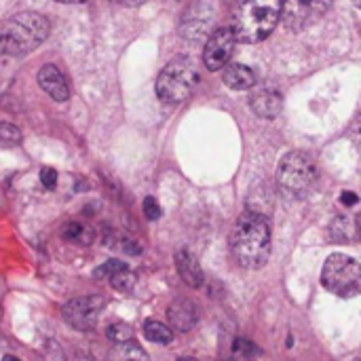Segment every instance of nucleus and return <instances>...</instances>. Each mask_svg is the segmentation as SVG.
Masks as SVG:
<instances>
[{
  "instance_id": "nucleus-1",
  "label": "nucleus",
  "mask_w": 361,
  "mask_h": 361,
  "mask_svg": "<svg viewBox=\"0 0 361 361\" xmlns=\"http://www.w3.org/2000/svg\"><path fill=\"white\" fill-rule=\"evenodd\" d=\"M231 252L245 269H262L271 256V224L258 212H243L231 233Z\"/></svg>"
},
{
  "instance_id": "nucleus-2",
  "label": "nucleus",
  "mask_w": 361,
  "mask_h": 361,
  "mask_svg": "<svg viewBox=\"0 0 361 361\" xmlns=\"http://www.w3.org/2000/svg\"><path fill=\"white\" fill-rule=\"evenodd\" d=\"M281 6V0H241L233 17L235 38L250 44L264 40L279 23Z\"/></svg>"
},
{
  "instance_id": "nucleus-3",
  "label": "nucleus",
  "mask_w": 361,
  "mask_h": 361,
  "mask_svg": "<svg viewBox=\"0 0 361 361\" xmlns=\"http://www.w3.org/2000/svg\"><path fill=\"white\" fill-rule=\"evenodd\" d=\"M49 36V21L38 13H19L0 23V55L17 57L34 51Z\"/></svg>"
},
{
  "instance_id": "nucleus-4",
  "label": "nucleus",
  "mask_w": 361,
  "mask_h": 361,
  "mask_svg": "<svg viewBox=\"0 0 361 361\" xmlns=\"http://www.w3.org/2000/svg\"><path fill=\"white\" fill-rule=\"evenodd\" d=\"M199 82V72L192 59L178 57L169 61L157 78V95L165 104H182L188 99Z\"/></svg>"
},
{
  "instance_id": "nucleus-5",
  "label": "nucleus",
  "mask_w": 361,
  "mask_h": 361,
  "mask_svg": "<svg viewBox=\"0 0 361 361\" xmlns=\"http://www.w3.org/2000/svg\"><path fill=\"white\" fill-rule=\"evenodd\" d=\"M322 283L326 290L341 298H353L361 294V264L345 254H332L322 271Z\"/></svg>"
},
{
  "instance_id": "nucleus-6",
  "label": "nucleus",
  "mask_w": 361,
  "mask_h": 361,
  "mask_svg": "<svg viewBox=\"0 0 361 361\" xmlns=\"http://www.w3.org/2000/svg\"><path fill=\"white\" fill-rule=\"evenodd\" d=\"M317 180L315 161L307 152H290L281 159L277 169V182L290 197H305Z\"/></svg>"
},
{
  "instance_id": "nucleus-7",
  "label": "nucleus",
  "mask_w": 361,
  "mask_h": 361,
  "mask_svg": "<svg viewBox=\"0 0 361 361\" xmlns=\"http://www.w3.org/2000/svg\"><path fill=\"white\" fill-rule=\"evenodd\" d=\"M330 2L332 0H286L281 6L283 23L290 30L300 32L315 23L330 8Z\"/></svg>"
},
{
  "instance_id": "nucleus-8",
  "label": "nucleus",
  "mask_w": 361,
  "mask_h": 361,
  "mask_svg": "<svg viewBox=\"0 0 361 361\" xmlns=\"http://www.w3.org/2000/svg\"><path fill=\"white\" fill-rule=\"evenodd\" d=\"M104 309V298L99 296H85V298H74L63 307V319L70 324L74 330H93L99 313Z\"/></svg>"
},
{
  "instance_id": "nucleus-9",
  "label": "nucleus",
  "mask_w": 361,
  "mask_h": 361,
  "mask_svg": "<svg viewBox=\"0 0 361 361\" xmlns=\"http://www.w3.org/2000/svg\"><path fill=\"white\" fill-rule=\"evenodd\" d=\"M235 42H237V38H235L233 27H220V30H216L209 36V40L205 44V51H203L205 68L212 70V72L224 68L228 63L231 55H233Z\"/></svg>"
},
{
  "instance_id": "nucleus-10",
  "label": "nucleus",
  "mask_w": 361,
  "mask_h": 361,
  "mask_svg": "<svg viewBox=\"0 0 361 361\" xmlns=\"http://www.w3.org/2000/svg\"><path fill=\"white\" fill-rule=\"evenodd\" d=\"M38 85L47 95H51L55 102H66L70 97V87L61 70L53 63H47L38 70Z\"/></svg>"
},
{
  "instance_id": "nucleus-11",
  "label": "nucleus",
  "mask_w": 361,
  "mask_h": 361,
  "mask_svg": "<svg viewBox=\"0 0 361 361\" xmlns=\"http://www.w3.org/2000/svg\"><path fill=\"white\" fill-rule=\"evenodd\" d=\"M167 319H169V328L178 330V332H190L199 319L197 307L195 302L186 300V298H178L169 305L167 309Z\"/></svg>"
},
{
  "instance_id": "nucleus-12",
  "label": "nucleus",
  "mask_w": 361,
  "mask_h": 361,
  "mask_svg": "<svg viewBox=\"0 0 361 361\" xmlns=\"http://www.w3.org/2000/svg\"><path fill=\"white\" fill-rule=\"evenodd\" d=\"M250 106L252 110L262 116V118H275L279 112H281V106H283V97L279 91L275 89H258L252 93L250 97Z\"/></svg>"
},
{
  "instance_id": "nucleus-13",
  "label": "nucleus",
  "mask_w": 361,
  "mask_h": 361,
  "mask_svg": "<svg viewBox=\"0 0 361 361\" xmlns=\"http://www.w3.org/2000/svg\"><path fill=\"white\" fill-rule=\"evenodd\" d=\"M176 267L180 277L184 279V283H188L190 288H201L203 286V269L199 264V260L188 252V250H180L176 254Z\"/></svg>"
},
{
  "instance_id": "nucleus-14",
  "label": "nucleus",
  "mask_w": 361,
  "mask_h": 361,
  "mask_svg": "<svg viewBox=\"0 0 361 361\" xmlns=\"http://www.w3.org/2000/svg\"><path fill=\"white\" fill-rule=\"evenodd\" d=\"M224 82L226 87L235 89V91H245L250 87H254L256 82V74L247 68V66H241V63H233L224 70Z\"/></svg>"
},
{
  "instance_id": "nucleus-15",
  "label": "nucleus",
  "mask_w": 361,
  "mask_h": 361,
  "mask_svg": "<svg viewBox=\"0 0 361 361\" xmlns=\"http://www.w3.org/2000/svg\"><path fill=\"white\" fill-rule=\"evenodd\" d=\"M59 235H61L63 241L74 243V245H80V247H89L95 241L93 228L87 226V224H80V222H68V224H63Z\"/></svg>"
},
{
  "instance_id": "nucleus-16",
  "label": "nucleus",
  "mask_w": 361,
  "mask_h": 361,
  "mask_svg": "<svg viewBox=\"0 0 361 361\" xmlns=\"http://www.w3.org/2000/svg\"><path fill=\"white\" fill-rule=\"evenodd\" d=\"M110 361H150L148 353L133 341L129 343H118L110 349L108 353Z\"/></svg>"
},
{
  "instance_id": "nucleus-17",
  "label": "nucleus",
  "mask_w": 361,
  "mask_h": 361,
  "mask_svg": "<svg viewBox=\"0 0 361 361\" xmlns=\"http://www.w3.org/2000/svg\"><path fill=\"white\" fill-rule=\"evenodd\" d=\"M144 334L148 341L157 343V345H169L173 341V330L161 322H146L144 324Z\"/></svg>"
},
{
  "instance_id": "nucleus-18",
  "label": "nucleus",
  "mask_w": 361,
  "mask_h": 361,
  "mask_svg": "<svg viewBox=\"0 0 361 361\" xmlns=\"http://www.w3.org/2000/svg\"><path fill=\"white\" fill-rule=\"evenodd\" d=\"M110 286L118 292H131L135 288V275L129 269H123L110 277Z\"/></svg>"
},
{
  "instance_id": "nucleus-19",
  "label": "nucleus",
  "mask_w": 361,
  "mask_h": 361,
  "mask_svg": "<svg viewBox=\"0 0 361 361\" xmlns=\"http://www.w3.org/2000/svg\"><path fill=\"white\" fill-rule=\"evenodd\" d=\"M106 336L112 341V343H129L133 341V328L127 326V324H112L108 330H106Z\"/></svg>"
},
{
  "instance_id": "nucleus-20",
  "label": "nucleus",
  "mask_w": 361,
  "mask_h": 361,
  "mask_svg": "<svg viewBox=\"0 0 361 361\" xmlns=\"http://www.w3.org/2000/svg\"><path fill=\"white\" fill-rule=\"evenodd\" d=\"M21 142V131L8 123H0V146H15Z\"/></svg>"
},
{
  "instance_id": "nucleus-21",
  "label": "nucleus",
  "mask_w": 361,
  "mask_h": 361,
  "mask_svg": "<svg viewBox=\"0 0 361 361\" xmlns=\"http://www.w3.org/2000/svg\"><path fill=\"white\" fill-rule=\"evenodd\" d=\"M123 269H127V264H125L123 260H108V262H104L102 267H97L93 275H95L97 279H110L112 275H116V273L123 271Z\"/></svg>"
},
{
  "instance_id": "nucleus-22",
  "label": "nucleus",
  "mask_w": 361,
  "mask_h": 361,
  "mask_svg": "<svg viewBox=\"0 0 361 361\" xmlns=\"http://www.w3.org/2000/svg\"><path fill=\"white\" fill-rule=\"evenodd\" d=\"M233 353H235V360L247 361L252 355H256V347H254V343H250V341L237 338L235 345H233Z\"/></svg>"
},
{
  "instance_id": "nucleus-23",
  "label": "nucleus",
  "mask_w": 361,
  "mask_h": 361,
  "mask_svg": "<svg viewBox=\"0 0 361 361\" xmlns=\"http://www.w3.org/2000/svg\"><path fill=\"white\" fill-rule=\"evenodd\" d=\"M144 214H146L148 220H159L161 218V205L157 203V199H152V197L144 199Z\"/></svg>"
},
{
  "instance_id": "nucleus-24",
  "label": "nucleus",
  "mask_w": 361,
  "mask_h": 361,
  "mask_svg": "<svg viewBox=\"0 0 361 361\" xmlns=\"http://www.w3.org/2000/svg\"><path fill=\"white\" fill-rule=\"evenodd\" d=\"M40 182H42L44 188H55L57 186V171L51 169V167H44L40 171Z\"/></svg>"
},
{
  "instance_id": "nucleus-25",
  "label": "nucleus",
  "mask_w": 361,
  "mask_h": 361,
  "mask_svg": "<svg viewBox=\"0 0 361 361\" xmlns=\"http://www.w3.org/2000/svg\"><path fill=\"white\" fill-rule=\"evenodd\" d=\"M351 137H353V144H355V148H357V152H360L361 157V116L351 127Z\"/></svg>"
},
{
  "instance_id": "nucleus-26",
  "label": "nucleus",
  "mask_w": 361,
  "mask_h": 361,
  "mask_svg": "<svg viewBox=\"0 0 361 361\" xmlns=\"http://www.w3.org/2000/svg\"><path fill=\"white\" fill-rule=\"evenodd\" d=\"M341 201H343L345 205H355V203H357V195H353V192H345V195L341 197Z\"/></svg>"
},
{
  "instance_id": "nucleus-27",
  "label": "nucleus",
  "mask_w": 361,
  "mask_h": 361,
  "mask_svg": "<svg viewBox=\"0 0 361 361\" xmlns=\"http://www.w3.org/2000/svg\"><path fill=\"white\" fill-rule=\"evenodd\" d=\"M121 4H125V6H137V4H144L146 0H118Z\"/></svg>"
},
{
  "instance_id": "nucleus-28",
  "label": "nucleus",
  "mask_w": 361,
  "mask_h": 361,
  "mask_svg": "<svg viewBox=\"0 0 361 361\" xmlns=\"http://www.w3.org/2000/svg\"><path fill=\"white\" fill-rule=\"evenodd\" d=\"M55 2H70V4H78V2H89V0H55Z\"/></svg>"
},
{
  "instance_id": "nucleus-29",
  "label": "nucleus",
  "mask_w": 361,
  "mask_h": 361,
  "mask_svg": "<svg viewBox=\"0 0 361 361\" xmlns=\"http://www.w3.org/2000/svg\"><path fill=\"white\" fill-rule=\"evenodd\" d=\"M2 361H21V360H17L15 355H4V357H2Z\"/></svg>"
},
{
  "instance_id": "nucleus-30",
  "label": "nucleus",
  "mask_w": 361,
  "mask_h": 361,
  "mask_svg": "<svg viewBox=\"0 0 361 361\" xmlns=\"http://www.w3.org/2000/svg\"><path fill=\"white\" fill-rule=\"evenodd\" d=\"M357 233H360V237H361V214L357 216Z\"/></svg>"
},
{
  "instance_id": "nucleus-31",
  "label": "nucleus",
  "mask_w": 361,
  "mask_h": 361,
  "mask_svg": "<svg viewBox=\"0 0 361 361\" xmlns=\"http://www.w3.org/2000/svg\"><path fill=\"white\" fill-rule=\"evenodd\" d=\"M178 361H197L195 357H182V360H178Z\"/></svg>"
},
{
  "instance_id": "nucleus-32",
  "label": "nucleus",
  "mask_w": 361,
  "mask_h": 361,
  "mask_svg": "<svg viewBox=\"0 0 361 361\" xmlns=\"http://www.w3.org/2000/svg\"><path fill=\"white\" fill-rule=\"evenodd\" d=\"M355 2H357V6H360V8H361V0H355Z\"/></svg>"
},
{
  "instance_id": "nucleus-33",
  "label": "nucleus",
  "mask_w": 361,
  "mask_h": 361,
  "mask_svg": "<svg viewBox=\"0 0 361 361\" xmlns=\"http://www.w3.org/2000/svg\"><path fill=\"white\" fill-rule=\"evenodd\" d=\"M228 361H239V360H228Z\"/></svg>"
},
{
  "instance_id": "nucleus-34",
  "label": "nucleus",
  "mask_w": 361,
  "mask_h": 361,
  "mask_svg": "<svg viewBox=\"0 0 361 361\" xmlns=\"http://www.w3.org/2000/svg\"><path fill=\"white\" fill-rule=\"evenodd\" d=\"M355 361H361V360H355Z\"/></svg>"
}]
</instances>
